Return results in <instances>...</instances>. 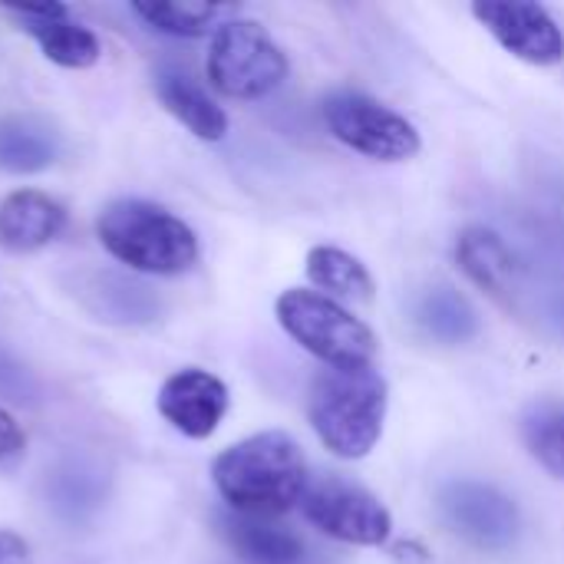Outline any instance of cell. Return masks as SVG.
I'll use <instances>...</instances> for the list:
<instances>
[{
  "mask_svg": "<svg viewBox=\"0 0 564 564\" xmlns=\"http://www.w3.org/2000/svg\"><path fill=\"white\" fill-rule=\"evenodd\" d=\"M212 479L228 512L268 522L301 506L311 482L301 446L281 430L254 433L218 453Z\"/></svg>",
  "mask_w": 564,
  "mask_h": 564,
  "instance_id": "6da1fadb",
  "label": "cell"
},
{
  "mask_svg": "<svg viewBox=\"0 0 564 564\" xmlns=\"http://www.w3.org/2000/svg\"><path fill=\"white\" fill-rule=\"evenodd\" d=\"M99 245L139 274L172 278L198 261L195 231L162 205L142 198L109 202L96 218Z\"/></svg>",
  "mask_w": 564,
  "mask_h": 564,
  "instance_id": "7a4b0ae2",
  "label": "cell"
},
{
  "mask_svg": "<svg viewBox=\"0 0 564 564\" xmlns=\"http://www.w3.org/2000/svg\"><path fill=\"white\" fill-rule=\"evenodd\" d=\"M387 380L373 370H321L307 393L317 440L340 459H364L383 433Z\"/></svg>",
  "mask_w": 564,
  "mask_h": 564,
  "instance_id": "3957f363",
  "label": "cell"
},
{
  "mask_svg": "<svg viewBox=\"0 0 564 564\" xmlns=\"http://www.w3.org/2000/svg\"><path fill=\"white\" fill-rule=\"evenodd\" d=\"M274 314L284 334L294 344H301L307 354H314L324 367L330 370L373 367L377 357L373 330L327 294L291 288L278 297Z\"/></svg>",
  "mask_w": 564,
  "mask_h": 564,
  "instance_id": "277c9868",
  "label": "cell"
},
{
  "mask_svg": "<svg viewBox=\"0 0 564 564\" xmlns=\"http://www.w3.org/2000/svg\"><path fill=\"white\" fill-rule=\"evenodd\" d=\"M205 73L228 99H261L288 79V56L258 20H225L212 33Z\"/></svg>",
  "mask_w": 564,
  "mask_h": 564,
  "instance_id": "5b68a950",
  "label": "cell"
},
{
  "mask_svg": "<svg viewBox=\"0 0 564 564\" xmlns=\"http://www.w3.org/2000/svg\"><path fill=\"white\" fill-rule=\"evenodd\" d=\"M301 512L317 532L347 545H383L393 532L387 506L364 486L340 476H321L307 482Z\"/></svg>",
  "mask_w": 564,
  "mask_h": 564,
  "instance_id": "8992f818",
  "label": "cell"
},
{
  "mask_svg": "<svg viewBox=\"0 0 564 564\" xmlns=\"http://www.w3.org/2000/svg\"><path fill=\"white\" fill-rule=\"evenodd\" d=\"M324 119L334 139L377 162L413 159L423 145L413 122L364 93H334L324 102Z\"/></svg>",
  "mask_w": 564,
  "mask_h": 564,
  "instance_id": "52a82bcc",
  "label": "cell"
},
{
  "mask_svg": "<svg viewBox=\"0 0 564 564\" xmlns=\"http://www.w3.org/2000/svg\"><path fill=\"white\" fill-rule=\"evenodd\" d=\"M440 509L449 529L482 552H506L516 545L522 519L516 502L489 482L459 479L440 492Z\"/></svg>",
  "mask_w": 564,
  "mask_h": 564,
  "instance_id": "ba28073f",
  "label": "cell"
},
{
  "mask_svg": "<svg viewBox=\"0 0 564 564\" xmlns=\"http://www.w3.org/2000/svg\"><path fill=\"white\" fill-rule=\"evenodd\" d=\"M476 20L519 59L555 66L564 59V33L542 3L529 0H476Z\"/></svg>",
  "mask_w": 564,
  "mask_h": 564,
  "instance_id": "9c48e42d",
  "label": "cell"
},
{
  "mask_svg": "<svg viewBox=\"0 0 564 564\" xmlns=\"http://www.w3.org/2000/svg\"><path fill=\"white\" fill-rule=\"evenodd\" d=\"M155 406L175 433L208 440L228 413V387L208 370L185 367L162 383Z\"/></svg>",
  "mask_w": 564,
  "mask_h": 564,
  "instance_id": "30bf717a",
  "label": "cell"
},
{
  "mask_svg": "<svg viewBox=\"0 0 564 564\" xmlns=\"http://www.w3.org/2000/svg\"><path fill=\"white\" fill-rule=\"evenodd\" d=\"M10 17L26 30L43 56L63 69H89L99 63L102 46L89 26L69 17V7L63 3H36V7H10Z\"/></svg>",
  "mask_w": 564,
  "mask_h": 564,
  "instance_id": "8fae6325",
  "label": "cell"
},
{
  "mask_svg": "<svg viewBox=\"0 0 564 564\" xmlns=\"http://www.w3.org/2000/svg\"><path fill=\"white\" fill-rule=\"evenodd\" d=\"M66 208L36 188H17L0 202V248L10 254H33L59 238Z\"/></svg>",
  "mask_w": 564,
  "mask_h": 564,
  "instance_id": "7c38bea8",
  "label": "cell"
},
{
  "mask_svg": "<svg viewBox=\"0 0 564 564\" xmlns=\"http://www.w3.org/2000/svg\"><path fill=\"white\" fill-rule=\"evenodd\" d=\"M218 535L225 545L248 564H301L304 562V542L268 522V519H248L235 512H218L215 516Z\"/></svg>",
  "mask_w": 564,
  "mask_h": 564,
  "instance_id": "4fadbf2b",
  "label": "cell"
},
{
  "mask_svg": "<svg viewBox=\"0 0 564 564\" xmlns=\"http://www.w3.org/2000/svg\"><path fill=\"white\" fill-rule=\"evenodd\" d=\"M155 96L195 139H205V142L225 139V132H228L225 109L188 73H182V69H159Z\"/></svg>",
  "mask_w": 564,
  "mask_h": 564,
  "instance_id": "5bb4252c",
  "label": "cell"
},
{
  "mask_svg": "<svg viewBox=\"0 0 564 564\" xmlns=\"http://www.w3.org/2000/svg\"><path fill=\"white\" fill-rule=\"evenodd\" d=\"M456 261L469 274V281H476L492 297L499 301L512 297L519 268H516L512 248L492 228H482V225L466 228L456 241Z\"/></svg>",
  "mask_w": 564,
  "mask_h": 564,
  "instance_id": "9a60e30c",
  "label": "cell"
},
{
  "mask_svg": "<svg viewBox=\"0 0 564 564\" xmlns=\"http://www.w3.org/2000/svg\"><path fill=\"white\" fill-rule=\"evenodd\" d=\"M59 139L56 132L33 116L0 119V169L10 175H33L56 162Z\"/></svg>",
  "mask_w": 564,
  "mask_h": 564,
  "instance_id": "2e32d148",
  "label": "cell"
},
{
  "mask_svg": "<svg viewBox=\"0 0 564 564\" xmlns=\"http://www.w3.org/2000/svg\"><path fill=\"white\" fill-rule=\"evenodd\" d=\"M416 324L426 337L446 347L466 344L479 334V314L456 288H430L416 301Z\"/></svg>",
  "mask_w": 564,
  "mask_h": 564,
  "instance_id": "e0dca14e",
  "label": "cell"
},
{
  "mask_svg": "<svg viewBox=\"0 0 564 564\" xmlns=\"http://www.w3.org/2000/svg\"><path fill=\"white\" fill-rule=\"evenodd\" d=\"M307 278H311V284H317L321 291L337 294V297H357V301L373 297L370 271L354 254L330 248V245H317L307 251Z\"/></svg>",
  "mask_w": 564,
  "mask_h": 564,
  "instance_id": "ac0fdd59",
  "label": "cell"
},
{
  "mask_svg": "<svg viewBox=\"0 0 564 564\" xmlns=\"http://www.w3.org/2000/svg\"><path fill=\"white\" fill-rule=\"evenodd\" d=\"M522 440L529 453L564 482V403L542 400L522 420Z\"/></svg>",
  "mask_w": 564,
  "mask_h": 564,
  "instance_id": "d6986e66",
  "label": "cell"
},
{
  "mask_svg": "<svg viewBox=\"0 0 564 564\" xmlns=\"http://www.w3.org/2000/svg\"><path fill=\"white\" fill-rule=\"evenodd\" d=\"M132 13L142 17L152 30L169 33V36H205L208 30H218L221 7L215 3H172V0H155V3H132Z\"/></svg>",
  "mask_w": 564,
  "mask_h": 564,
  "instance_id": "ffe728a7",
  "label": "cell"
},
{
  "mask_svg": "<svg viewBox=\"0 0 564 564\" xmlns=\"http://www.w3.org/2000/svg\"><path fill=\"white\" fill-rule=\"evenodd\" d=\"M26 456V436L20 430V423L0 410V473H13Z\"/></svg>",
  "mask_w": 564,
  "mask_h": 564,
  "instance_id": "44dd1931",
  "label": "cell"
},
{
  "mask_svg": "<svg viewBox=\"0 0 564 564\" xmlns=\"http://www.w3.org/2000/svg\"><path fill=\"white\" fill-rule=\"evenodd\" d=\"M0 564H30V545L23 535L0 529Z\"/></svg>",
  "mask_w": 564,
  "mask_h": 564,
  "instance_id": "7402d4cb",
  "label": "cell"
}]
</instances>
